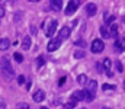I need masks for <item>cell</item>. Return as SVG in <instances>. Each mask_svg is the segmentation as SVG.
<instances>
[{
    "label": "cell",
    "mask_w": 125,
    "mask_h": 109,
    "mask_svg": "<svg viewBox=\"0 0 125 109\" xmlns=\"http://www.w3.org/2000/svg\"><path fill=\"white\" fill-rule=\"evenodd\" d=\"M108 29H109V36H111V38H116V36H118V25H114V23H112Z\"/></svg>",
    "instance_id": "cell-15"
},
{
    "label": "cell",
    "mask_w": 125,
    "mask_h": 109,
    "mask_svg": "<svg viewBox=\"0 0 125 109\" xmlns=\"http://www.w3.org/2000/svg\"><path fill=\"white\" fill-rule=\"evenodd\" d=\"M103 109H111V108H103Z\"/></svg>",
    "instance_id": "cell-35"
},
{
    "label": "cell",
    "mask_w": 125,
    "mask_h": 109,
    "mask_svg": "<svg viewBox=\"0 0 125 109\" xmlns=\"http://www.w3.org/2000/svg\"><path fill=\"white\" fill-rule=\"evenodd\" d=\"M82 109H84V108H82Z\"/></svg>",
    "instance_id": "cell-36"
},
{
    "label": "cell",
    "mask_w": 125,
    "mask_h": 109,
    "mask_svg": "<svg viewBox=\"0 0 125 109\" xmlns=\"http://www.w3.org/2000/svg\"><path fill=\"white\" fill-rule=\"evenodd\" d=\"M0 69H1L3 74H4L7 79H12V77L15 76L12 63H10V60H9L7 57H1V58H0Z\"/></svg>",
    "instance_id": "cell-1"
},
{
    "label": "cell",
    "mask_w": 125,
    "mask_h": 109,
    "mask_svg": "<svg viewBox=\"0 0 125 109\" xmlns=\"http://www.w3.org/2000/svg\"><path fill=\"white\" fill-rule=\"evenodd\" d=\"M111 66H112V64H111V60H109V58H105V60H103V66H102V67H105V70H106V71H111Z\"/></svg>",
    "instance_id": "cell-18"
},
{
    "label": "cell",
    "mask_w": 125,
    "mask_h": 109,
    "mask_svg": "<svg viewBox=\"0 0 125 109\" xmlns=\"http://www.w3.org/2000/svg\"><path fill=\"white\" fill-rule=\"evenodd\" d=\"M25 83V76H18V84H23Z\"/></svg>",
    "instance_id": "cell-26"
},
{
    "label": "cell",
    "mask_w": 125,
    "mask_h": 109,
    "mask_svg": "<svg viewBox=\"0 0 125 109\" xmlns=\"http://www.w3.org/2000/svg\"><path fill=\"white\" fill-rule=\"evenodd\" d=\"M39 109H50V108H47V106H41Z\"/></svg>",
    "instance_id": "cell-34"
},
{
    "label": "cell",
    "mask_w": 125,
    "mask_h": 109,
    "mask_svg": "<svg viewBox=\"0 0 125 109\" xmlns=\"http://www.w3.org/2000/svg\"><path fill=\"white\" fill-rule=\"evenodd\" d=\"M86 86H87V92H92V93H94V90L97 89V83L94 81V80H89L87 83H86Z\"/></svg>",
    "instance_id": "cell-14"
},
{
    "label": "cell",
    "mask_w": 125,
    "mask_h": 109,
    "mask_svg": "<svg viewBox=\"0 0 125 109\" xmlns=\"http://www.w3.org/2000/svg\"><path fill=\"white\" fill-rule=\"evenodd\" d=\"M103 48H105V44H103V41L102 39H94L93 42H92V45H90V50H92V52L94 54H97V52H102L103 51Z\"/></svg>",
    "instance_id": "cell-2"
},
{
    "label": "cell",
    "mask_w": 125,
    "mask_h": 109,
    "mask_svg": "<svg viewBox=\"0 0 125 109\" xmlns=\"http://www.w3.org/2000/svg\"><path fill=\"white\" fill-rule=\"evenodd\" d=\"M79 6H80V1H76V0L68 1V4H67V7H65V15H71V13H74V12L79 9Z\"/></svg>",
    "instance_id": "cell-3"
},
{
    "label": "cell",
    "mask_w": 125,
    "mask_h": 109,
    "mask_svg": "<svg viewBox=\"0 0 125 109\" xmlns=\"http://www.w3.org/2000/svg\"><path fill=\"white\" fill-rule=\"evenodd\" d=\"M76 44H77V45H82V47H83V45H84V42H83V41H77V42H76Z\"/></svg>",
    "instance_id": "cell-32"
},
{
    "label": "cell",
    "mask_w": 125,
    "mask_h": 109,
    "mask_svg": "<svg viewBox=\"0 0 125 109\" xmlns=\"http://www.w3.org/2000/svg\"><path fill=\"white\" fill-rule=\"evenodd\" d=\"M100 34H102L103 38H106V39H109V38H111V36H109V29H108V26H106V25H102V26H100Z\"/></svg>",
    "instance_id": "cell-16"
},
{
    "label": "cell",
    "mask_w": 125,
    "mask_h": 109,
    "mask_svg": "<svg viewBox=\"0 0 125 109\" xmlns=\"http://www.w3.org/2000/svg\"><path fill=\"white\" fill-rule=\"evenodd\" d=\"M50 6H51V9H52V10L60 12V10H61V7H62V1H61V0H51Z\"/></svg>",
    "instance_id": "cell-9"
},
{
    "label": "cell",
    "mask_w": 125,
    "mask_h": 109,
    "mask_svg": "<svg viewBox=\"0 0 125 109\" xmlns=\"http://www.w3.org/2000/svg\"><path fill=\"white\" fill-rule=\"evenodd\" d=\"M102 89H103V90H114V89H115V86H112V84H111V86H109V84H103V86H102Z\"/></svg>",
    "instance_id": "cell-27"
},
{
    "label": "cell",
    "mask_w": 125,
    "mask_h": 109,
    "mask_svg": "<svg viewBox=\"0 0 125 109\" xmlns=\"http://www.w3.org/2000/svg\"><path fill=\"white\" fill-rule=\"evenodd\" d=\"M58 39L60 41H62V39H67L68 36H70V28L68 26H64V28H61V31H60V34H58Z\"/></svg>",
    "instance_id": "cell-11"
},
{
    "label": "cell",
    "mask_w": 125,
    "mask_h": 109,
    "mask_svg": "<svg viewBox=\"0 0 125 109\" xmlns=\"http://www.w3.org/2000/svg\"><path fill=\"white\" fill-rule=\"evenodd\" d=\"M9 47H10V41L7 38L0 39V51H6V50H9Z\"/></svg>",
    "instance_id": "cell-12"
},
{
    "label": "cell",
    "mask_w": 125,
    "mask_h": 109,
    "mask_svg": "<svg viewBox=\"0 0 125 109\" xmlns=\"http://www.w3.org/2000/svg\"><path fill=\"white\" fill-rule=\"evenodd\" d=\"M74 57H76V58H83V57H84V51H83V50H77V51L74 52Z\"/></svg>",
    "instance_id": "cell-21"
},
{
    "label": "cell",
    "mask_w": 125,
    "mask_h": 109,
    "mask_svg": "<svg viewBox=\"0 0 125 109\" xmlns=\"http://www.w3.org/2000/svg\"><path fill=\"white\" fill-rule=\"evenodd\" d=\"M116 69H118V71H122V64H121L119 61L116 63Z\"/></svg>",
    "instance_id": "cell-29"
},
{
    "label": "cell",
    "mask_w": 125,
    "mask_h": 109,
    "mask_svg": "<svg viewBox=\"0 0 125 109\" xmlns=\"http://www.w3.org/2000/svg\"><path fill=\"white\" fill-rule=\"evenodd\" d=\"M57 20H52L51 23H50V26H48V29L45 31L47 32V36H52L54 35V32H55V29H57Z\"/></svg>",
    "instance_id": "cell-10"
},
{
    "label": "cell",
    "mask_w": 125,
    "mask_h": 109,
    "mask_svg": "<svg viewBox=\"0 0 125 109\" xmlns=\"http://www.w3.org/2000/svg\"><path fill=\"white\" fill-rule=\"evenodd\" d=\"M105 20H106L108 23H111V22H114V20H115V16H109V15H105Z\"/></svg>",
    "instance_id": "cell-25"
},
{
    "label": "cell",
    "mask_w": 125,
    "mask_h": 109,
    "mask_svg": "<svg viewBox=\"0 0 125 109\" xmlns=\"http://www.w3.org/2000/svg\"><path fill=\"white\" fill-rule=\"evenodd\" d=\"M106 76H108V77H112V76H114V73H112V71H108V73H106Z\"/></svg>",
    "instance_id": "cell-33"
},
{
    "label": "cell",
    "mask_w": 125,
    "mask_h": 109,
    "mask_svg": "<svg viewBox=\"0 0 125 109\" xmlns=\"http://www.w3.org/2000/svg\"><path fill=\"white\" fill-rule=\"evenodd\" d=\"M44 99H45V92H44V90H36V92L33 93V100H35V102L39 103V102H42Z\"/></svg>",
    "instance_id": "cell-7"
},
{
    "label": "cell",
    "mask_w": 125,
    "mask_h": 109,
    "mask_svg": "<svg viewBox=\"0 0 125 109\" xmlns=\"http://www.w3.org/2000/svg\"><path fill=\"white\" fill-rule=\"evenodd\" d=\"M77 81H79L80 84H86V83H87V77H86L84 74H80V76L77 77Z\"/></svg>",
    "instance_id": "cell-19"
},
{
    "label": "cell",
    "mask_w": 125,
    "mask_h": 109,
    "mask_svg": "<svg viewBox=\"0 0 125 109\" xmlns=\"http://www.w3.org/2000/svg\"><path fill=\"white\" fill-rule=\"evenodd\" d=\"M74 106H76V102H74V100H70V102L64 106V109H74Z\"/></svg>",
    "instance_id": "cell-23"
},
{
    "label": "cell",
    "mask_w": 125,
    "mask_h": 109,
    "mask_svg": "<svg viewBox=\"0 0 125 109\" xmlns=\"http://www.w3.org/2000/svg\"><path fill=\"white\" fill-rule=\"evenodd\" d=\"M18 109H31V106L25 102H21V103H18Z\"/></svg>",
    "instance_id": "cell-22"
},
{
    "label": "cell",
    "mask_w": 125,
    "mask_h": 109,
    "mask_svg": "<svg viewBox=\"0 0 125 109\" xmlns=\"http://www.w3.org/2000/svg\"><path fill=\"white\" fill-rule=\"evenodd\" d=\"M84 92V100H87V102H90V100H93L94 99V95L92 92H87V90H83Z\"/></svg>",
    "instance_id": "cell-17"
},
{
    "label": "cell",
    "mask_w": 125,
    "mask_h": 109,
    "mask_svg": "<svg viewBox=\"0 0 125 109\" xmlns=\"http://www.w3.org/2000/svg\"><path fill=\"white\" fill-rule=\"evenodd\" d=\"M3 15H4V9L3 6H0V18H3Z\"/></svg>",
    "instance_id": "cell-31"
},
{
    "label": "cell",
    "mask_w": 125,
    "mask_h": 109,
    "mask_svg": "<svg viewBox=\"0 0 125 109\" xmlns=\"http://www.w3.org/2000/svg\"><path fill=\"white\" fill-rule=\"evenodd\" d=\"M96 10H97V7H96L94 3H89V4L86 6V13H87V16H94V15H96Z\"/></svg>",
    "instance_id": "cell-8"
},
{
    "label": "cell",
    "mask_w": 125,
    "mask_h": 109,
    "mask_svg": "<svg viewBox=\"0 0 125 109\" xmlns=\"http://www.w3.org/2000/svg\"><path fill=\"white\" fill-rule=\"evenodd\" d=\"M114 47H115L116 52H122V51H125V38H118Z\"/></svg>",
    "instance_id": "cell-5"
},
{
    "label": "cell",
    "mask_w": 125,
    "mask_h": 109,
    "mask_svg": "<svg viewBox=\"0 0 125 109\" xmlns=\"http://www.w3.org/2000/svg\"><path fill=\"white\" fill-rule=\"evenodd\" d=\"M60 45H61V41H60L58 38H52V39L48 42V47H47V50H48L50 52H52V51H57V50L60 48Z\"/></svg>",
    "instance_id": "cell-4"
},
{
    "label": "cell",
    "mask_w": 125,
    "mask_h": 109,
    "mask_svg": "<svg viewBox=\"0 0 125 109\" xmlns=\"http://www.w3.org/2000/svg\"><path fill=\"white\" fill-rule=\"evenodd\" d=\"M22 19V12H18L16 15H15V22H19Z\"/></svg>",
    "instance_id": "cell-28"
},
{
    "label": "cell",
    "mask_w": 125,
    "mask_h": 109,
    "mask_svg": "<svg viewBox=\"0 0 125 109\" xmlns=\"http://www.w3.org/2000/svg\"><path fill=\"white\" fill-rule=\"evenodd\" d=\"M31 45H32L31 36H25V38H23V41H22V48H23L25 51H28V50L31 48Z\"/></svg>",
    "instance_id": "cell-13"
},
{
    "label": "cell",
    "mask_w": 125,
    "mask_h": 109,
    "mask_svg": "<svg viewBox=\"0 0 125 109\" xmlns=\"http://www.w3.org/2000/svg\"><path fill=\"white\" fill-rule=\"evenodd\" d=\"M71 100L74 102H79V100H84V92L83 90H76L71 96Z\"/></svg>",
    "instance_id": "cell-6"
},
{
    "label": "cell",
    "mask_w": 125,
    "mask_h": 109,
    "mask_svg": "<svg viewBox=\"0 0 125 109\" xmlns=\"http://www.w3.org/2000/svg\"><path fill=\"white\" fill-rule=\"evenodd\" d=\"M64 83H65V76H64V77H61V79H60V83H58V86H62Z\"/></svg>",
    "instance_id": "cell-30"
},
{
    "label": "cell",
    "mask_w": 125,
    "mask_h": 109,
    "mask_svg": "<svg viewBox=\"0 0 125 109\" xmlns=\"http://www.w3.org/2000/svg\"><path fill=\"white\" fill-rule=\"evenodd\" d=\"M13 58H15L18 63H22V61H23V55H22L21 52H15V54H13Z\"/></svg>",
    "instance_id": "cell-20"
},
{
    "label": "cell",
    "mask_w": 125,
    "mask_h": 109,
    "mask_svg": "<svg viewBox=\"0 0 125 109\" xmlns=\"http://www.w3.org/2000/svg\"><path fill=\"white\" fill-rule=\"evenodd\" d=\"M36 64H38V67H42V66L45 64V58H44V57H38V61H36Z\"/></svg>",
    "instance_id": "cell-24"
}]
</instances>
